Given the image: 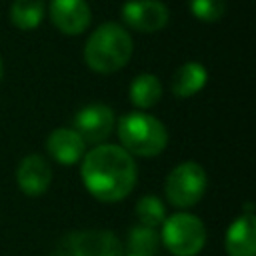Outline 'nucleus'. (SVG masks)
I'll return each instance as SVG.
<instances>
[{
    "mask_svg": "<svg viewBox=\"0 0 256 256\" xmlns=\"http://www.w3.org/2000/svg\"><path fill=\"white\" fill-rule=\"evenodd\" d=\"M82 182L102 202H118L136 186V162L122 146L98 144L82 160Z\"/></svg>",
    "mask_w": 256,
    "mask_h": 256,
    "instance_id": "nucleus-1",
    "label": "nucleus"
},
{
    "mask_svg": "<svg viewBox=\"0 0 256 256\" xmlns=\"http://www.w3.org/2000/svg\"><path fill=\"white\" fill-rule=\"evenodd\" d=\"M132 38L128 30L114 22L100 24L84 44V60L98 74H112L128 64Z\"/></svg>",
    "mask_w": 256,
    "mask_h": 256,
    "instance_id": "nucleus-2",
    "label": "nucleus"
},
{
    "mask_svg": "<svg viewBox=\"0 0 256 256\" xmlns=\"http://www.w3.org/2000/svg\"><path fill=\"white\" fill-rule=\"evenodd\" d=\"M118 138L128 154L156 156L168 144V132L164 124L146 112H128L118 122Z\"/></svg>",
    "mask_w": 256,
    "mask_h": 256,
    "instance_id": "nucleus-3",
    "label": "nucleus"
},
{
    "mask_svg": "<svg viewBox=\"0 0 256 256\" xmlns=\"http://www.w3.org/2000/svg\"><path fill=\"white\" fill-rule=\"evenodd\" d=\"M160 240L174 256H196L206 244V228L198 216L176 212L162 222Z\"/></svg>",
    "mask_w": 256,
    "mask_h": 256,
    "instance_id": "nucleus-4",
    "label": "nucleus"
},
{
    "mask_svg": "<svg viewBox=\"0 0 256 256\" xmlns=\"http://www.w3.org/2000/svg\"><path fill=\"white\" fill-rule=\"evenodd\" d=\"M50 256H124V246L110 230H76L64 234Z\"/></svg>",
    "mask_w": 256,
    "mask_h": 256,
    "instance_id": "nucleus-5",
    "label": "nucleus"
},
{
    "mask_svg": "<svg viewBox=\"0 0 256 256\" xmlns=\"http://www.w3.org/2000/svg\"><path fill=\"white\" fill-rule=\"evenodd\" d=\"M208 178L204 168L198 162H182L170 170L166 178V198L176 208H190L194 206L206 192Z\"/></svg>",
    "mask_w": 256,
    "mask_h": 256,
    "instance_id": "nucleus-6",
    "label": "nucleus"
},
{
    "mask_svg": "<svg viewBox=\"0 0 256 256\" xmlns=\"http://www.w3.org/2000/svg\"><path fill=\"white\" fill-rule=\"evenodd\" d=\"M168 8L160 0H128L122 6V20L138 32H158L168 24Z\"/></svg>",
    "mask_w": 256,
    "mask_h": 256,
    "instance_id": "nucleus-7",
    "label": "nucleus"
},
{
    "mask_svg": "<svg viewBox=\"0 0 256 256\" xmlns=\"http://www.w3.org/2000/svg\"><path fill=\"white\" fill-rule=\"evenodd\" d=\"M74 130L88 144L104 142L114 130V112L106 104H88L74 116Z\"/></svg>",
    "mask_w": 256,
    "mask_h": 256,
    "instance_id": "nucleus-8",
    "label": "nucleus"
},
{
    "mask_svg": "<svg viewBox=\"0 0 256 256\" xmlns=\"http://www.w3.org/2000/svg\"><path fill=\"white\" fill-rule=\"evenodd\" d=\"M48 14L52 24L68 36L82 34L92 20V12L86 0H52Z\"/></svg>",
    "mask_w": 256,
    "mask_h": 256,
    "instance_id": "nucleus-9",
    "label": "nucleus"
},
{
    "mask_svg": "<svg viewBox=\"0 0 256 256\" xmlns=\"http://www.w3.org/2000/svg\"><path fill=\"white\" fill-rule=\"evenodd\" d=\"M52 180V168L40 154H28L16 168V182L26 196H40L48 190Z\"/></svg>",
    "mask_w": 256,
    "mask_h": 256,
    "instance_id": "nucleus-10",
    "label": "nucleus"
},
{
    "mask_svg": "<svg viewBox=\"0 0 256 256\" xmlns=\"http://www.w3.org/2000/svg\"><path fill=\"white\" fill-rule=\"evenodd\" d=\"M228 256H256V218L252 212L240 214L226 232Z\"/></svg>",
    "mask_w": 256,
    "mask_h": 256,
    "instance_id": "nucleus-11",
    "label": "nucleus"
},
{
    "mask_svg": "<svg viewBox=\"0 0 256 256\" xmlns=\"http://www.w3.org/2000/svg\"><path fill=\"white\" fill-rule=\"evenodd\" d=\"M86 142L78 136L74 128H56L46 138V150L58 164H76L84 156Z\"/></svg>",
    "mask_w": 256,
    "mask_h": 256,
    "instance_id": "nucleus-12",
    "label": "nucleus"
},
{
    "mask_svg": "<svg viewBox=\"0 0 256 256\" xmlns=\"http://www.w3.org/2000/svg\"><path fill=\"white\" fill-rule=\"evenodd\" d=\"M208 72L200 62H184L172 76V94L178 98H190L204 88Z\"/></svg>",
    "mask_w": 256,
    "mask_h": 256,
    "instance_id": "nucleus-13",
    "label": "nucleus"
},
{
    "mask_svg": "<svg viewBox=\"0 0 256 256\" xmlns=\"http://www.w3.org/2000/svg\"><path fill=\"white\" fill-rule=\"evenodd\" d=\"M46 16L44 0H14L10 6V22L20 30H34Z\"/></svg>",
    "mask_w": 256,
    "mask_h": 256,
    "instance_id": "nucleus-14",
    "label": "nucleus"
},
{
    "mask_svg": "<svg viewBox=\"0 0 256 256\" xmlns=\"http://www.w3.org/2000/svg\"><path fill=\"white\" fill-rule=\"evenodd\" d=\"M130 100L138 108H152L162 98V84L154 74H138L130 84Z\"/></svg>",
    "mask_w": 256,
    "mask_h": 256,
    "instance_id": "nucleus-15",
    "label": "nucleus"
},
{
    "mask_svg": "<svg viewBox=\"0 0 256 256\" xmlns=\"http://www.w3.org/2000/svg\"><path fill=\"white\" fill-rule=\"evenodd\" d=\"M158 244H160V236L156 228L138 224L128 232V252H134L138 256H154Z\"/></svg>",
    "mask_w": 256,
    "mask_h": 256,
    "instance_id": "nucleus-16",
    "label": "nucleus"
},
{
    "mask_svg": "<svg viewBox=\"0 0 256 256\" xmlns=\"http://www.w3.org/2000/svg\"><path fill=\"white\" fill-rule=\"evenodd\" d=\"M136 218L142 226L156 228V226H162V222L166 220V208L160 202V198L148 194L136 202Z\"/></svg>",
    "mask_w": 256,
    "mask_h": 256,
    "instance_id": "nucleus-17",
    "label": "nucleus"
},
{
    "mask_svg": "<svg viewBox=\"0 0 256 256\" xmlns=\"http://www.w3.org/2000/svg\"><path fill=\"white\" fill-rule=\"evenodd\" d=\"M188 6L202 22H216L226 12V0H188Z\"/></svg>",
    "mask_w": 256,
    "mask_h": 256,
    "instance_id": "nucleus-18",
    "label": "nucleus"
},
{
    "mask_svg": "<svg viewBox=\"0 0 256 256\" xmlns=\"http://www.w3.org/2000/svg\"><path fill=\"white\" fill-rule=\"evenodd\" d=\"M124 256H138V254H134V252H124Z\"/></svg>",
    "mask_w": 256,
    "mask_h": 256,
    "instance_id": "nucleus-19",
    "label": "nucleus"
},
{
    "mask_svg": "<svg viewBox=\"0 0 256 256\" xmlns=\"http://www.w3.org/2000/svg\"><path fill=\"white\" fill-rule=\"evenodd\" d=\"M0 78H2V58H0Z\"/></svg>",
    "mask_w": 256,
    "mask_h": 256,
    "instance_id": "nucleus-20",
    "label": "nucleus"
}]
</instances>
